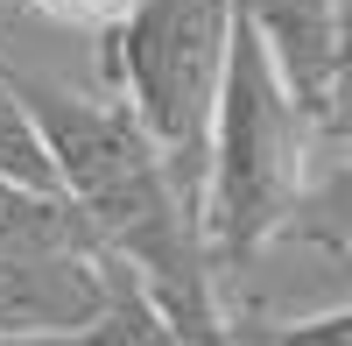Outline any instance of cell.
I'll return each instance as SVG.
<instances>
[{
  "label": "cell",
  "instance_id": "7c38bea8",
  "mask_svg": "<svg viewBox=\"0 0 352 346\" xmlns=\"http://www.w3.org/2000/svg\"><path fill=\"white\" fill-rule=\"evenodd\" d=\"M0 346H85V339H0Z\"/></svg>",
  "mask_w": 352,
  "mask_h": 346
},
{
  "label": "cell",
  "instance_id": "8992f818",
  "mask_svg": "<svg viewBox=\"0 0 352 346\" xmlns=\"http://www.w3.org/2000/svg\"><path fill=\"white\" fill-rule=\"evenodd\" d=\"M275 234H303V241H324V247H352V113H338L331 134H324V156H317L310 184L296 198Z\"/></svg>",
  "mask_w": 352,
  "mask_h": 346
},
{
  "label": "cell",
  "instance_id": "ba28073f",
  "mask_svg": "<svg viewBox=\"0 0 352 346\" xmlns=\"http://www.w3.org/2000/svg\"><path fill=\"white\" fill-rule=\"evenodd\" d=\"M0 177H14V184H36V191H56L50 141H43V128H36V113H28V99L14 92L8 64H0Z\"/></svg>",
  "mask_w": 352,
  "mask_h": 346
},
{
  "label": "cell",
  "instance_id": "30bf717a",
  "mask_svg": "<svg viewBox=\"0 0 352 346\" xmlns=\"http://www.w3.org/2000/svg\"><path fill=\"white\" fill-rule=\"evenodd\" d=\"M14 8H28L50 28H71V36H113L134 14V0H14Z\"/></svg>",
  "mask_w": 352,
  "mask_h": 346
},
{
  "label": "cell",
  "instance_id": "8fae6325",
  "mask_svg": "<svg viewBox=\"0 0 352 346\" xmlns=\"http://www.w3.org/2000/svg\"><path fill=\"white\" fill-rule=\"evenodd\" d=\"M338 113H352V21H345V64H338ZM331 113V121H338Z\"/></svg>",
  "mask_w": 352,
  "mask_h": 346
},
{
  "label": "cell",
  "instance_id": "6da1fadb",
  "mask_svg": "<svg viewBox=\"0 0 352 346\" xmlns=\"http://www.w3.org/2000/svg\"><path fill=\"white\" fill-rule=\"evenodd\" d=\"M8 78H14V92L28 99V113H36V128L50 141L56 191L78 205L92 241L113 262H127L155 304L219 297L197 212H190L184 184L169 177L162 149L127 113V99L120 92H71V85L28 78L14 64H8Z\"/></svg>",
  "mask_w": 352,
  "mask_h": 346
},
{
  "label": "cell",
  "instance_id": "9c48e42d",
  "mask_svg": "<svg viewBox=\"0 0 352 346\" xmlns=\"http://www.w3.org/2000/svg\"><path fill=\"white\" fill-rule=\"evenodd\" d=\"M232 332H240V346H352V297L324 311H296V318H254Z\"/></svg>",
  "mask_w": 352,
  "mask_h": 346
},
{
  "label": "cell",
  "instance_id": "3957f363",
  "mask_svg": "<svg viewBox=\"0 0 352 346\" xmlns=\"http://www.w3.org/2000/svg\"><path fill=\"white\" fill-rule=\"evenodd\" d=\"M232 0H134V14L106 36V78L141 121V134L162 149L169 177L184 184L190 212L204 191L212 156L219 85L232 64Z\"/></svg>",
  "mask_w": 352,
  "mask_h": 346
},
{
  "label": "cell",
  "instance_id": "4fadbf2b",
  "mask_svg": "<svg viewBox=\"0 0 352 346\" xmlns=\"http://www.w3.org/2000/svg\"><path fill=\"white\" fill-rule=\"evenodd\" d=\"M338 8H345V21H352V0H338Z\"/></svg>",
  "mask_w": 352,
  "mask_h": 346
},
{
  "label": "cell",
  "instance_id": "52a82bcc",
  "mask_svg": "<svg viewBox=\"0 0 352 346\" xmlns=\"http://www.w3.org/2000/svg\"><path fill=\"white\" fill-rule=\"evenodd\" d=\"M0 247H92V254H106L64 191H36L14 177H0Z\"/></svg>",
  "mask_w": 352,
  "mask_h": 346
},
{
  "label": "cell",
  "instance_id": "277c9868",
  "mask_svg": "<svg viewBox=\"0 0 352 346\" xmlns=\"http://www.w3.org/2000/svg\"><path fill=\"white\" fill-rule=\"evenodd\" d=\"M113 254L0 247V339H85L106 318Z\"/></svg>",
  "mask_w": 352,
  "mask_h": 346
},
{
  "label": "cell",
  "instance_id": "5b68a950",
  "mask_svg": "<svg viewBox=\"0 0 352 346\" xmlns=\"http://www.w3.org/2000/svg\"><path fill=\"white\" fill-rule=\"evenodd\" d=\"M232 14L261 36V50L289 78V92L317 121H331L338 113V64H345V8L338 0H232Z\"/></svg>",
  "mask_w": 352,
  "mask_h": 346
},
{
  "label": "cell",
  "instance_id": "7a4b0ae2",
  "mask_svg": "<svg viewBox=\"0 0 352 346\" xmlns=\"http://www.w3.org/2000/svg\"><path fill=\"white\" fill-rule=\"evenodd\" d=\"M331 121L289 92L275 57L240 21L232 28V64L219 85V121H212V156H204V191H197V234L212 254V276L247 262V254L296 212L317 156H324Z\"/></svg>",
  "mask_w": 352,
  "mask_h": 346
}]
</instances>
